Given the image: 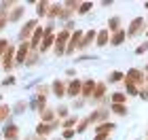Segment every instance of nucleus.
<instances>
[{"mask_svg": "<svg viewBox=\"0 0 148 140\" xmlns=\"http://www.w3.org/2000/svg\"><path fill=\"white\" fill-rule=\"evenodd\" d=\"M36 28H38V21H36V19H30V21H25V23H23V28L19 30V38H21L23 43H28V38L34 34V30H36Z\"/></svg>", "mask_w": 148, "mask_h": 140, "instance_id": "1", "label": "nucleus"}, {"mask_svg": "<svg viewBox=\"0 0 148 140\" xmlns=\"http://www.w3.org/2000/svg\"><path fill=\"white\" fill-rule=\"evenodd\" d=\"M66 43H68V32H59V34L55 36V55H64L66 53Z\"/></svg>", "mask_w": 148, "mask_h": 140, "instance_id": "2", "label": "nucleus"}, {"mask_svg": "<svg viewBox=\"0 0 148 140\" xmlns=\"http://www.w3.org/2000/svg\"><path fill=\"white\" fill-rule=\"evenodd\" d=\"M142 26H144V17H136V19L131 21L129 30H127L125 34L129 36V38H131V36H136V34H140V32H142Z\"/></svg>", "mask_w": 148, "mask_h": 140, "instance_id": "3", "label": "nucleus"}, {"mask_svg": "<svg viewBox=\"0 0 148 140\" xmlns=\"http://www.w3.org/2000/svg\"><path fill=\"white\" fill-rule=\"evenodd\" d=\"M127 81L133 83L136 87H140V85L144 83V77H142V70H138V68H131L129 72H127Z\"/></svg>", "mask_w": 148, "mask_h": 140, "instance_id": "4", "label": "nucleus"}, {"mask_svg": "<svg viewBox=\"0 0 148 140\" xmlns=\"http://www.w3.org/2000/svg\"><path fill=\"white\" fill-rule=\"evenodd\" d=\"M28 53H30V43H21V47H19V51H17L15 62H17V64H25V59H28Z\"/></svg>", "mask_w": 148, "mask_h": 140, "instance_id": "5", "label": "nucleus"}, {"mask_svg": "<svg viewBox=\"0 0 148 140\" xmlns=\"http://www.w3.org/2000/svg\"><path fill=\"white\" fill-rule=\"evenodd\" d=\"M23 13H25V9L21 4H17L15 9H13L11 13H9V23H15V21H19V19L23 17Z\"/></svg>", "mask_w": 148, "mask_h": 140, "instance_id": "6", "label": "nucleus"}, {"mask_svg": "<svg viewBox=\"0 0 148 140\" xmlns=\"http://www.w3.org/2000/svg\"><path fill=\"white\" fill-rule=\"evenodd\" d=\"M80 93V81H76V79H72L70 85L66 87V96H72V98H76Z\"/></svg>", "mask_w": 148, "mask_h": 140, "instance_id": "7", "label": "nucleus"}, {"mask_svg": "<svg viewBox=\"0 0 148 140\" xmlns=\"http://www.w3.org/2000/svg\"><path fill=\"white\" fill-rule=\"evenodd\" d=\"M95 34H97L95 30H89V32H87V34L83 36V43L78 45V49H87V47H89L93 41H95Z\"/></svg>", "mask_w": 148, "mask_h": 140, "instance_id": "8", "label": "nucleus"}, {"mask_svg": "<svg viewBox=\"0 0 148 140\" xmlns=\"http://www.w3.org/2000/svg\"><path fill=\"white\" fill-rule=\"evenodd\" d=\"M95 38H97V47H106L110 43V32L108 30H102V32H97V34H95Z\"/></svg>", "mask_w": 148, "mask_h": 140, "instance_id": "9", "label": "nucleus"}, {"mask_svg": "<svg viewBox=\"0 0 148 140\" xmlns=\"http://www.w3.org/2000/svg\"><path fill=\"white\" fill-rule=\"evenodd\" d=\"M127 38V34H125V30H119V32H114L112 34V38H110V43L114 45V47H119V45H123V41Z\"/></svg>", "mask_w": 148, "mask_h": 140, "instance_id": "10", "label": "nucleus"}, {"mask_svg": "<svg viewBox=\"0 0 148 140\" xmlns=\"http://www.w3.org/2000/svg\"><path fill=\"white\" fill-rule=\"evenodd\" d=\"M121 30V17H110L108 19V32H119Z\"/></svg>", "mask_w": 148, "mask_h": 140, "instance_id": "11", "label": "nucleus"}, {"mask_svg": "<svg viewBox=\"0 0 148 140\" xmlns=\"http://www.w3.org/2000/svg\"><path fill=\"white\" fill-rule=\"evenodd\" d=\"M53 93H55L57 98L66 96V85H64L62 81H53Z\"/></svg>", "mask_w": 148, "mask_h": 140, "instance_id": "12", "label": "nucleus"}, {"mask_svg": "<svg viewBox=\"0 0 148 140\" xmlns=\"http://www.w3.org/2000/svg\"><path fill=\"white\" fill-rule=\"evenodd\" d=\"M91 9H93V2H80L78 9H76V13H78V15H87Z\"/></svg>", "mask_w": 148, "mask_h": 140, "instance_id": "13", "label": "nucleus"}, {"mask_svg": "<svg viewBox=\"0 0 148 140\" xmlns=\"http://www.w3.org/2000/svg\"><path fill=\"white\" fill-rule=\"evenodd\" d=\"M49 2H38L36 4V13H38V17H45L47 15V13H49Z\"/></svg>", "mask_w": 148, "mask_h": 140, "instance_id": "14", "label": "nucleus"}, {"mask_svg": "<svg viewBox=\"0 0 148 140\" xmlns=\"http://www.w3.org/2000/svg\"><path fill=\"white\" fill-rule=\"evenodd\" d=\"M93 87H95V81L89 79V81L83 85V96H91V93H93Z\"/></svg>", "mask_w": 148, "mask_h": 140, "instance_id": "15", "label": "nucleus"}, {"mask_svg": "<svg viewBox=\"0 0 148 140\" xmlns=\"http://www.w3.org/2000/svg\"><path fill=\"white\" fill-rule=\"evenodd\" d=\"M4 136L9 138V140H11V138H15V136H17V125H13V123H11V125H6Z\"/></svg>", "mask_w": 148, "mask_h": 140, "instance_id": "16", "label": "nucleus"}, {"mask_svg": "<svg viewBox=\"0 0 148 140\" xmlns=\"http://www.w3.org/2000/svg\"><path fill=\"white\" fill-rule=\"evenodd\" d=\"M40 117H42V123H45V121L49 123V121H53V119H55V115H53L49 108H42V110H40Z\"/></svg>", "mask_w": 148, "mask_h": 140, "instance_id": "17", "label": "nucleus"}, {"mask_svg": "<svg viewBox=\"0 0 148 140\" xmlns=\"http://www.w3.org/2000/svg\"><path fill=\"white\" fill-rule=\"evenodd\" d=\"M6 23H9V13H6L4 9H0V30H2Z\"/></svg>", "mask_w": 148, "mask_h": 140, "instance_id": "18", "label": "nucleus"}, {"mask_svg": "<svg viewBox=\"0 0 148 140\" xmlns=\"http://www.w3.org/2000/svg\"><path fill=\"white\" fill-rule=\"evenodd\" d=\"M125 93H112V104H123L125 102Z\"/></svg>", "mask_w": 148, "mask_h": 140, "instance_id": "19", "label": "nucleus"}, {"mask_svg": "<svg viewBox=\"0 0 148 140\" xmlns=\"http://www.w3.org/2000/svg\"><path fill=\"white\" fill-rule=\"evenodd\" d=\"M125 85H127V93H129V96H136V93H140V91H138V87H136L133 83H129L127 79H125Z\"/></svg>", "mask_w": 148, "mask_h": 140, "instance_id": "20", "label": "nucleus"}, {"mask_svg": "<svg viewBox=\"0 0 148 140\" xmlns=\"http://www.w3.org/2000/svg\"><path fill=\"white\" fill-rule=\"evenodd\" d=\"M112 110H114V112H116V115H121V117H123V115H125V112H127V108H125V106H123V104H112Z\"/></svg>", "mask_w": 148, "mask_h": 140, "instance_id": "21", "label": "nucleus"}, {"mask_svg": "<svg viewBox=\"0 0 148 140\" xmlns=\"http://www.w3.org/2000/svg\"><path fill=\"white\" fill-rule=\"evenodd\" d=\"M123 77H125V74H123V72H119V70H114V72H112V74H110V81H114V83H116V81H123Z\"/></svg>", "mask_w": 148, "mask_h": 140, "instance_id": "22", "label": "nucleus"}, {"mask_svg": "<svg viewBox=\"0 0 148 140\" xmlns=\"http://www.w3.org/2000/svg\"><path fill=\"white\" fill-rule=\"evenodd\" d=\"M6 49H9V41H4V38H0V55H4Z\"/></svg>", "mask_w": 148, "mask_h": 140, "instance_id": "23", "label": "nucleus"}, {"mask_svg": "<svg viewBox=\"0 0 148 140\" xmlns=\"http://www.w3.org/2000/svg\"><path fill=\"white\" fill-rule=\"evenodd\" d=\"M57 115H59V117H68V108H66V106H59V108H57Z\"/></svg>", "mask_w": 148, "mask_h": 140, "instance_id": "24", "label": "nucleus"}, {"mask_svg": "<svg viewBox=\"0 0 148 140\" xmlns=\"http://www.w3.org/2000/svg\"><path fill=\"white\" fill-rule=\"evenodd\" d=\"M144 51H148V43H142V45L136 49V53H144Z\"/></svg>", "mask_w": 148, "mask_h": 140, "instance_id": "25", "label": "nucleus"}, {"mask_svg": "<svg viewBox=\"0 0 148 140\" xmlns=\"http://www.w3.org/2000/svg\"><path fill=\"white\" fill-rule=\"evenodd\" d=\"M13 83H15V77H9V79L2 81V85H13Z\"/></svg>", "mask_w": 148, "mask_h": 140, "instance_id": "26", "label": "nucleus"}, {"mask_svg": "<svg viewBox=\"0 0 148 140\" xmlns=\"http://www.w3.org/2000/svg\"><path fill=\"white\" fill-rule=\"evenodd\" d=\"M72 136H74V130H66V132H64V138H66V140L72 138Z\"/></svg>", "mask_w": 148, "mask_h": 140, "instance_id": "27", "label": "nucleus"}, {"mask_svg": "<svg viewBox=\"0 0 148 140\" xmlns=\"http://www.w3.org/2000/svg\"><path fill=\"white\" fill-rule=\"evenodd\" d=\"M144 6H146V9H148V2H146V4H144Z\"/></svg>", "mask_w": 148, "mask_h": 140, "instance_id": "28", "label": "nucleus"}, {"mask_svg": "<svg viewBox=\"0 0 148 140\" xmlns=\"http://www.w3.org/2000/svg\"><path fill=\"white\" fill-rule=\"evenodd\" d=\"M146 38H148V32H146Z\"/></svg>", "mask_w": 148, "mask_h": 140, "instance_id": "29", "label": "nucleus"}, {"mask_svg": "<svg viewBox=\"0 0 148 140\" xmlns=\"http://www.w3.org/2000/svg\"><path fill=\"white\" fill-rule=\"evenodd\" d=\"M146 70H148V66H146Z\"/></svg>", "mask_w": 148, "mask_h": 140, "instance_id": "30", "label": "nucleus"}]
</instances>
